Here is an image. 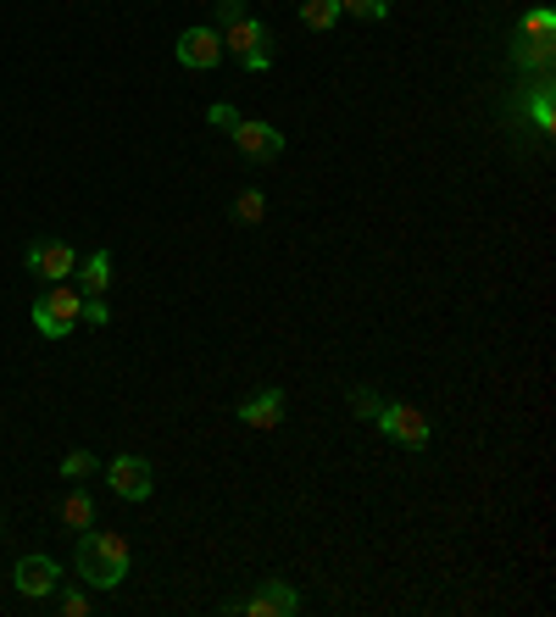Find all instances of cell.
I'll use <instances>...</instances> for the list:
<instances>
[{
  "label": "cell",
  "instance_id": "obj_2",
  "mask_svg": "<svg viewBox=\"0 0 556 617\" xmlns=\"http://www.w3.org/2000/svg\"><path fill=\"white\" fill-rule=\"evenodd\" d=\"M218 34H223V51H234V57H240V68H245V73H267V68H273V34H267L251 12H245V18H234V23H223Z\"/></svg>",
  "mask_w": 556,
  "mask_h": 617
},
{
  "label": "cell",
  "instance_id": "obj_19",
  "mask_svg": "<svg viewBox=\"0 0 556 617\" xmlns=\"http://www.w3.org/2000/svg\"><path fill=\"white\" fill-rule=\"evenodd\" d=\"M340 12H351V18H367V23H378V18H390V0H340Z\"/></svg>",
  "mask_w": 556,
  "mask_h": 617
},
{
  "label": "cell",
  "instance_id": "obj_16",
  "mask_svg": "<svg viewBox=\"0 0 556 617\" xmlns=\"http://www.w3.org/2000/svg\"><path fill=\"white\" fill-rule=\"evenodd\" d=\"M523 40H539V45H550V40H556V12H550V7H534V12L523 18Z\"/></svg>",
  "mask_w": 556,
  "mask_h": 617
},
{
  "label": "cell",
  "instance_id": "obj_25",
  "mask_svg": "<svg viewBox=\"0 0 556 617\" xmlns=\"http://www.w3.org/2000/svg\"><path fill=\"white\" fill-rule=\"evenodd\" d=\"M245 18V0H218V23H234Z\"/></svg>",
  "mask_w": 556,
  "mask_h": 617
},
{
  "label": "cell",
  "instance_id": "obj_6",
  "mask_svg": "<svg viewBox=\"0 0 556 617\" xmlns=\"http://www.w3.org/2000/svg\"><path fill=\"white\" fill-rule=\"evenodd\" d=\"M173 51H179V62H184V68L206 73V68H218V62H223V34H218V29H184Z\"/></svg>",
  "mask_w": 556,
  "mask_h": 617
},
{
  "label": "cell",
  "instance_id": "obj_5",
  "mask_svg": "<svg viewBox=\"0 0 556 617\" xmlns=\"http://www.w3.org/2000/svg\"><path fill=\"white\" fill-rule=\"evenodd\" d=\"M23 262H29V273H40V279H51V284H62L68 273H79V251H73L68 240H29Z\"/></svg>",
  "mask_w": 556,
  "mask_h": 617
},
{
  "label": "cell",
  "instance_id": "obj_18",
  "mask_svg": "<svg viewBox=\"0 0 556 617\" xmlns=\"http://www.w3.org/2000/svg\"><path fill=\"white\" fill-rule=\"evenodd\" d=\"M234 218H240L245 229H256V223L267 218V201H262L256 190H240V201H234Z\"/></svg>",
  "mask_w": 556,
  "mask_h": 617
},
{
  "label": "cell",
  "instance_id": "obj_9",
  "mask_svg": "<svg viewBox=\"0 0 556 617\" xmlns=\"http://www.w3.org/2000/svg\"><path fill=\"white\" fill-rule=\"evenodd\" d=\"M245 611H251V617H290V611H301V595H295L290 578H267V584L245 600Z\"/></svg>",
  "mask_w": 556,
  "mask_h": 617
},
{
  "label": "cell",
  "instance_id": "obj_7",
  "mask_svg": "<svg viewBox=\"0 0 556 617\" xmlns=\"http://www.w3.org/2000/svg\"><path fill=\"white\" fill-rule=\"evenodd\" d=\"M107 478H112V489H118L123 500H145L151 484H156V473H151L145 456H118V462L107 467Z\"/></svg>",
  "mask_w": 556,
  "mask_h": 617
},
{
  "label": "cell",
  "instance_id": "obj_10",
  "mask_svg": "<svg viewBox=\"0 0 556 617\" xmlns=\"http://www.w3.org/2000/svg\"><path fill=\"white\" fill-rule=\"evenodd\" d=\"M234 145H240L251 162H273V156L284 151V134H279L273 123H245V118H240V129H234Z\"/></svg>",
  "mask_w": 556,
  "mask_h": 617
},
{
  "label": "cell",
  "instance_id": "obj_1",
  "mask_svg": "<svg viewBox=\"0 0 556 617\" xmlns=\"http://www.w3.org/2000/svg\"><path fill=\"white\" fill-rule=\"evenodd\" d=\"M79 578L95 589H118L129 578V545L123 534H84L79 539Z\"/></svg>",
  "mask_w": 556,
  "mask_h": 617
},
{
  "label": "cell",
  "instance_id": "obj_13",
  "mask_svg": "<svg viewBox=\"0 0 556 617\" xmlns=\"http://www.w3.org/2000/svg\"><path fill=\"white\" fill-rule=\"evenodd\" d=\"M301 23H306L312 34H328V29L340 23V0H301Z\"/></svg>",
  "mask_w": 556,
  "mask_h": 617
},
{
  "label": "cell",
  "instance_id": "obj_23",
  "mask_svg": "<svg viewBox=\"0 0 556 617\" xmlns=\"http://www.w3.org/2000/svg\"><path fill=\"white\" fill-rule=\"evenodd\" d=\"M84 323H95V328H107V323H112V312H107V301H101V295H90V301H84Z\"/></svg>",
  "mask_w": 556,
  "mask_h": 617
},
{
  "label": "cell",
  "instance_id": "obj_8",
  "mask_svg": "<svg viewBox=\"0 0 556 617\" xmlns=\"http://www.w3.org/2000/svg\"><path fill=\"white\" fill-rule=\"evenodd\" d=\"M12 584L23 589V595H57V584H62V567L51 562V556H23L18 567H12Z\"/></svg>",
  "mask_w": 556,
  "mask_h": 617
},
{
  "label": "cell",
  "instance_id": "obj_21",
  "mask_svg": "<svg viewBox=\"0 0 556 617\" xmlns=\"http://www.w3.org/2000/svg\"><path fill=\"white\" fill-rule=\"evenodd\" d=\"M378 406H384L378 390H351V412H356V417H378Z\"/></svg>",
  "mask_w": 556,
  "mask_h": 617
},
{
  "label": "cell",
  "instance_id": "obj_12",
  "mask_svg": "<svg viewBox=\"0 0 556 617\" xmlns=\"http://www.w3.org/2000/svg\"><path fill=\"white\" fill-rule=\"evenodd\" d=\"M107 284H112V251L84 256V262H79V295H84V301H90V295H107Z\"/></svg>",
  "mask_w": 556,
  "mask_h": 617
},
{
  "label": "cell",
  "instance_id": "obj_24",
  "mask_svg": "<svg viewBox=\"0 0 556 617\" xmlns=\"http://www.w3.org/2000/svg\"><path fill=\"white\" fill-rule=\"evenodd\" d=\"M62 611H68V617H84V611H90V595H84V589H62Z\"/></svg>",
  "mask_w": 556,
  "mask_h": 617
},
{
  "label": "cell",
  "instance_id": "obj_11",
  "mask_svg": "<svg viewBox=\"0 0 556 617\" xmlns=\"http://www.w3.org/2000/svg\"><path fill=\"white\" fill-rule=\"evenodd\" d=\"M240 423H251V428H279V423H284V390H262V395L240 401Z\"/></svg>",
  "mask_w": 556,
  "mask_h": 617
},
{
  "label": "cell",
  "instance_id": "obj_15",
  "mask_svg": "<svg viewBox=\"0 0 556 617\" xmlns=\"http://www.w3.org/2000/svg\"><path fill=\"white\" fill-rule=\"evenodd\" d=\"M62 523H68V528H79V534H84V528H90V523H95V500H90V495H84V489H73V495H68V500H62Z\"/></svg>",
  "mask_w": 556,
  "mask_h": 617
},
{
  "label": "cell",
  "instance_id": "obj_22",
  "mask_svg": "<svg viewBox=\"0 0 556 617\" xmlns=\"http://www.w3.org/2000/svg\"><path fill=\"white\" fill-rule=\"evenodd\" d=\"M206 123H212V129H229V134H234V129H240V112H234V107H212V112H206Z\"/></svg>",
  "mask_w": 556,
  "mask_h": 617
},
{
  "label": "cell",
  "instance_id": "obj_20",
  "mask_svg": "<svg viewBox=\"0 0 556 617\" xmlns=\"http://www.w3.org/2000/svg\"><path fill=\"white\" fill-rule=\"evenodd\" d=\"M90 473H95V456H90V451H68V456H62V478L79 484V478H90Z\"/></svg>",
  "mask_w": 556,
  "mask_h": 617
},
{
  "label": "cell",
  "instance_id": "obj_14",
  "mask_svg": "<svg viewBox=\"0 0 556 617\" xmlns=\"http://www.w3.org/2000/svg\"><path fill=\"white\" fill-rule=\"evenodd\" d=\"M550 57H556L550 45L523 40V34H517V45H512V62H517V68H528V73H545V68H550Z\"/></svg>",
  "mask_w": 556,
  "mask_h": 617
},
{
  "label": "cell",
  "instance_id": "obj_3",
  "mask_svg": "<svg viewBox=\"0 0 556 617\" xmlns=\"http://www.w3.org/2000/svg\"><path fill=\"white\" fill-rule=\"evenodd\" d=\"M79 317H84V295H79L73 284H57V290H46V295L34 301V328H40L46 340L73 334V328H79Z\"/></svg>",
  "mask_w": 556,
  "mask_h": 617
},
{
  "label": "cell",
  "instance_id": "obj_17",
  "mask_svg": "<svg viewBox=\"0 0 556 617\" xmlns=\"http://www.w3.org/2000/svg\"><path fill=\"white\" fill-rule=\"evenodd\" d=\"M534 129L539 134H550L556 129V95H550V84L539 79V90H534Z\"/></svg>",
  "mask_w": 556,
  "mask_h": 617
},
{
  "label": "cell",
  "instance_id": "obj_4",
  "mask_svg": "<svg viewBox=\"0 0 556 617\" xmlns=\"http://www.w3.org/2000/svg\"><path fill=\"white\" fill-rule=\"evenodd\" d=\"M373 423H378L395 445H406V451H428V439H434V428H428L423 406H412V401H384Z\"/></svg>",
  "mask_w": 556,
  "mask_h": 617
}]
</instances>
